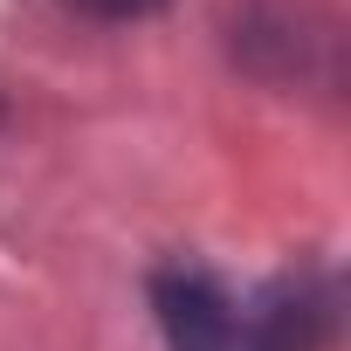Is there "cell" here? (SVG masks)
<instances>
[{
  "mask_svg": "<svg viewBox=\"0 0 351 351\" xmlns=\"http://www.w3.org/2000/svg\"><path fill=\"white\" fill-rule=\"evenodd\" d=\"M152 310L172 351H241V303L200 262H165L152 276Z\"/></svg>",
  "mask_w": 351,
  "mask_h": 351,
  "instance_id": "1",
  "label": "cell"
},
{
  "mask_svg": "<svg viewBox=\"0 0 351 351\" xmlns=\"http://www.w3.org/2000/svg\"><path fill=\"white\" fill-rule=\"evenodd\" d=\"M337 337V282L324 269H296L241 310V351H330Z\"/></svg>",
  "mask_w": 351,
  "mask_h": 351,
  "instance_id": "2",
  "label": "cell"
},
{
  "mask_svg": "<svg viewBox=\"0 0 351 351\" xmlns=\"http://www.w3.org/2000/svg\"><path fill=\"white\" fill-rule=\"evenodd\" d=\"M62 8H76L90 21H138V14H158L165 0H62Z\"/></svg>",
  "mask_w": 351,
  "mask_h": 351,
  "instance_id": "3",
  "label": "cell"
}]
</instances>
